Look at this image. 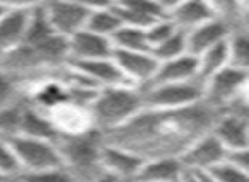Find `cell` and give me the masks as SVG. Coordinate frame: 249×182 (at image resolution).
<instances>
[{"mask_svg":"<svg viewBox=\"0 0 249 182\" xmlns=\"http://www.w3.org/2000/svg\"><path fill=\"white\" fill-rule=\"evenodd\" d=\"M33 4H9L0 17V60L24 43Z\"/></svg>","mask_w":249,"mask_h":182,"instance_id":"8fae6325","label":"cell"},{"mask_svg":"<svg viewBox=\"0 0 249 182\" xmlns=\"http://www.w3.org/2000/svg\"><path fill=\"white\" fill-rule=\"evenodd\" d=\"M231 33H232V28L225 21H222V19H218V17L210 19V21H207L205 24L198 26V28L186 33L188 55L198 58V56L207 51V50L227 41Z\"/></svg>","mask_w":249,"mask_h":182,"instance_id":"2e32d148","label":"cell"},{"mask_svg":"<svg viewBox=\"0 0 249 182\" xmlns=\"http://www.w3.org/2000/svg\"><path fill=\"white\" fill-rule=\"evenodd\" d=\"M143 109L142 90L132 85H118L97 90L87 114L90 126L104 136L128 124Z\"/></svg>","mask_w":249,"mask_h":182,"instance_id":"7a4b0ae2","label":"cell"},{"mask_svg":"<svg viewBox=\"0 0 249 182\" xmlns=\"http://www.w3.org/2000/svg\"><path fill=\"white\" fill-rule=\"evenodd\" d=\"M103 134L96 130L79 134H60L56 140L62 164L77 182H87L101 174L99 151L103 147Z\"/></svg>","mask_w":249,"mask_h":182,"instance_id":"3957f363","label":"cell"},{"mask_svg":"<svg viewBox=\"0 0 249 182\" xmlns=\"http://www.w3.org/2000/svg\"><path fill=\"white\" fill-rule=\"evenodd\" d=\"M198 62V80L201 83L207 82L210 77L218 73L222 68L229 66V51H227V41L207 50L196 58Z\"/></svg>","mask_w":249,"mask_h":182,"instance_id":"603a6c76","label":"cell"},{"mask_svg":"<svg viewBox=\"0 0 249 182\" xmlns=\"http://www.w3.org/2000/svg\"><path fill=\"white\" fill-rule=\"evenodd\" d=\"M21 136L28 138H38V140H46L56 143L60 133L55 128L53 121L50 119V116L45 111L38 109L33 104H26L22 107L21 114V124H19V133ZM16 134V136H18Z\"/></svg>","mask_w":249,"mask_h":182,"instance_id":"d6986e66","label":"cell"},{"mask_svg":"<svg viewBox=\"0 0 249 182\" xmlns=\"http://www.w3.org/2000/svg\"><path fill=\"white\" fill-rule=\"evenodd\" d=\"M111 45H113V51L150 53L145 29L121 26L113 34V38H111Z\"/></svg>","mask_w":249,"mask_h":182,"instance_id":"7402d4cb","label":"cell"},{"mask_svg":"<svg viewBox=\"0 0 249 182\" xmlns=\"http://www.w3.org/2000/svg\"><path fill=\"white\" fill-rule=\"evenodd\" d=\"M150 55L157 60V62H166V60H173L178 58V56H183L188 55V50H186V33L176 31L169 36L167 39H164L160 45L154 46L150 50Z\"/></svg>","mask_w":249,"mask_h":182,"instance_id":"d4e9b609","label":"cell"},{"mask_svg":"<svg viewBox=\"0 0 249 182\" xmlns=\"http://www.w3.org/2000/svg\"><path fill=\"white\" fill-rule=\"evenodd\" d=\"M21 100L18 79L0 66V109Z\"/></svg>","mask_w":249,"mask_h":182,"instance_id":"f546056e","label":"cell"},{"mask_svg":"<svg viewBox=\"0 0 249 182\" xmlns=\"http://www.w3.org/2000/svg\"><path fill=\"white\" fill-rule=\"evenodd\" d=\"M87 182H120V181H118V179H114V177H111V175L104 174V172H101V174H97L96 177H92L90 181H87Z\"/></svg>","mask_w":249,"mask_h":182,"instance_id":"d6a6232c","label":"cell"},{"mask_svg":"<svg viewBox=\"0 0 249 182\" xmlns=\"http://www.w3.org/2000/svg\"><path fill=\"white\" fill-rule=\"evenodd\" d=\"M184 172L179 157L147 158L133 182H181Z\"/></svg>","mask_w":249,"mask_h":182,"instance_id":"ac0fdd59","label":"cell"},{"mask_svg":"<svg viewBox=\"0 0 249 182\" xmlns=\"http://www.w3.org/2000/svg\"><path fill=\"white\" fill-rule=\"evenodd\" d=\"M241 100H248L246 70H239L229 65L203 83V102L217 113Z\"/></svg>","mask_w":249,"mask_h":182,"instance_id":"5b68a950","label":"cell"},{"mask_svg":"<svg viewBox=\"0 0 249 182\" xmlns=\"http://www.w3.org/2000/svg\"><path fill=\"white\" fill-rule=\"evenodd\" d=\"M7 9H9V4H0V17L7 12Z\"/></svg>","mask_w":249,"mask_h":182,"instance_id":"836d02e7","label":"cell"},{"mask_svg":"<svg viewBox=\"0 0 249 182\" xmlns=\"http://www.w3.org/2000/svg\"><path fill=\"white\" fill-rule=\"evenodd\" d=\"M227 150L218 143V140L208 131L207 134L195 140L181 153L179 160L183 167L190 172H208L215 165L225 160Z\"/></svg>","mask_w":249,"mask_h":182,"instance_id":"30bf717a","label":"cell"},{"mask_svg":"<svg viewBox=\"0 0 249 182\" xmlns=\"http://www.w3.org/2000/svg\"><path fill=\"white\" fill-rule=\"evenodd\" d=\"M193 80H198V62L195 56L183 55L178 58L160 62L149 85H152V83H184L193 82Z\"/></svg>","mask_w":249,"mask_h":182,"instance_id":"ffe728a7","label":"cell"},{"mask_svg":"<svg viewBox=\"0 0 249 182\" xmlns=\"http://www.w3.org/2000/svg\"><path fill=\"white\" fill-rule=\"evenodd\" d=\"M70 62H89V60H103L113 56V45L109 39L97 36L94 33L82 29L72 38L67 39Z\"/></svg>","mask_w":249,"mask_h":182,"instance_id":"9a60e30c","label":"cell"},{"mask_svg":"<svg viewBox=\"0 0 249 182\" xmlns=\"http://www.w3.org/2000/svg\"><path fill=\"white\" fill-rule=\"evenodd\" d=\"M217 111L205 102L179 111L143 109L128 124L104 134L103 140L128 148L142 158L181 157L184 150L210 131Z\"/></svg>","mask_w":249,"mask_h":182,"instance_id":"6da1fadb","label":"cell"},{"mask_svg":"<svg viewBox=\"0 0 249 182\" xmlns=\"http://www.w3.org/2000/svg\"><path fill=\"white\" fill-rule=\"evenodd\" d=\"M166 7L167 19L173 22L174 28L183 33L191 31L217 17L212 2H166Z\"/></svg>","mask_w":249,"mask_h":182,"instance_id":"e0dca14e","label":"cell"},{"mask_svg":"<svg viewBox=\"0 0 249 182\" xmlns=\"http://www.w3.org/2000/svg\"><path fill=\"white\" fill-rule=\"evenodd\" d=\"M121 28L120 17L114 12L111 4H90V12L87 16L86 28L87 31L94 33L97 36L109 39L113 38V34Z\"/></svg>","mask_w":249,"mask_h":182,"instance_id":"44dd1931","label":"cell"},{"mask_svg":"<svg viewBox=\"0 0 249 182\" xmlns=\"http://www.w3.org/2000/svg\"><path fill=\"white\" fill-rule=\"evenodd\" d=\"M210 133L227 151L248 150L249 130H248V106L239 104L225 111L217 113Z\"/></svg>","mask_w":249,"mask_h":182,"instance_id":"52a82bcc","label":"cell"},{"mask_svg":"<svg viewBox=\"0 0 249 182\" xmlns=\"http://www.w3.org/2000/svg\"><path fill=\"white\" fill-rule=\"evenodd\" d=\"M9 145L21 167V174L24 172H41L50 168L63 167L58 148L53 141L38 140L28 136H12L9 138Z\"/></svg>","mask_w":249,"mask_h":182,"instance_id":"8992f818","label":"cell"},{"mask_svg":"<svg viewBox=\"0 0 249 182\" xmlns=\"http://www.w3.org/2000/svg\"><path fill=\"white\" fill-rule=\"evenodd\" d=\"M72 72L84 77L87 82H90L97 89H106V87H118V85H130L123 79L121 72L118 70L116 63L111 58L103 60H89V62H70L67 63ZM133 87V85H132Z\"/></svg>","mask_w":249,"mask_h":182,"instance_id":"5bb4252c","label":"cell"},{"mask_svg":"<svg viewBox=\"0 0 249 182\" xmlns=\"http://www.w3.org/2000/svg\"><path fill=\"white\" fill-rule=\"evenodd\" d=\"M19 174H21V167L12 153L11 145L5 138H0V175L14 182Z\"/></svg>","mask_w":249,"mask_h":182,"instance_id":"f1b7e54d","label":"cell"},{"mask_svg":"<svg viewBox=\"0 0 249 182\" xmlns=\"http://www.w3.org/2000/svg\"><path fill=\"white\" fill-rule=\"evenodd\" d=\"M229 65L239 70L249 68V34L248 29H232L227 38Z\"/></svg>","mask_w":249,"mask_h":182,"instance_id":"cb8c5ba5","label":"cell"},{"mask_svg":"<svg viewBox=\"0 0 249 182\" xmlns=\"http://www.w3.org/2000/svg\"><path fill=\"white\" fill-rule=\"evenodd\" d=\"M174 31H176V28H174V24L169 21V19H160V21L154 22L150 28L145 29L150 50H152L154 46L160 45V43H162L164 39L169 38V36L173 34Z\"/></svg>","mask_w":249,"mask_h":182,"instance_id":"4dcf8cb0","label":"cell"},{"mask_svg":"<svg viewBox=\"0 0 249 182\" xmlns=\"http://www.w3.org/2000/svg\"><path fill=\"white\" fill-rule=\"evenodd\" d=\"M14 182H77L75 177L65 167L50 168L41 172H24L19 174Z\"/></svg>","mask_w":249,"mask_h":182,"instance_id":"4316f807","label":"cell"},{"mask_svg":"<svg viewBox=\"0 0 249 182\" xmlns=\"http://www.w3.org/2000/svg\"><path fill=\"white\" fill-rule=\"evenodd\" d=\"M0 182H11V181H7V179H4L2 175H0Z\"/></svg>","mask_w":249,"mask_h":182,"instance_id":"e575fe53","label":"cell"},{"mask_svg":"<svg viewBox=\"0 0 249 182\" xmlns=\"http://www.w3.org/2000/svg\"><path fill=\"white\" fill-rule=\"evenodd\" d=\"M22 107H24V102L21 99L11 106L4 107V109H0V138L9 140L19 133Z\"/></svg>","mask_w":249,"mask_h":182,"instance_id":"484cf974","label":"cell"},{"mask_svg":"<svg viewBox=\"0 0 249 182\" xmlns=\"http://www.w3.org/2000/svg\"><path fill=\"white\" fill-rule=\"evenodd\" d=\"M43 11L50 22V28L60 38H72L86 28L90 4L79 2H48L43 4Z\"/></svg>","mask_w":249,"mask_h":182,"instance_id":"ba28073f","label":"cell"},{"mask_svg":"<svg viewBox=\"0 0 249 182\" xmlns=\"http://www.w3.org/2000/svg\"><path fill=\"white\" fill-rule=\"evenodd\" d=\"M213 182H249V172L242 170V168L235 167V165L229 164V162H222V164L215 165L213 168L207 172Z\"/></svg>","mask_w":249,"mask_h":182,"instance_id":"83f0119b","label":"cell"},{"mask_svg":"<svg viewBox=\"0 0 249 182\" xmlns=\"http://www.w3.org/2000/svg\"><path fill=\"white\" fill-rule=\"evenodd\" d=\"M113 62L116 63L123 79L137 89L149 85L159 66V62L150 53L113 51Z\"/></svg>","mask_w":249,"mask_h":182,"instance_id":"7c38bea8","label":"cell"},{"mask_svg":"<svg viewBox=\"0 0 249 182\" xmlns=\"http://www.w3.org/2000/svg\"><path fill=\"white\" fill-rule=\"evenodd\" d=\"M120 17L121 26L137 29H147L160 19H167L166 2H149V0H137V2H114L111 4Z\"/></svg>","mask_w":249,"mask_h":182,"instance_id":"4fadbf2b","label":"cell"},{"mask_svg":"<svg viewBox=\"0 0 249 182\" xmlns=\"http://www.w3.org/2000/svg\"><path fill=\"white\" fill-rule=\"evenodd\" d=\"M145 158L128 148L103 141L99 151V167L104 174L118 179L120 182H133Z\"/></svg>","mask_w":249,"mask_h":182,"instance_id":"9c48e42d","label":"cell"},{"mask_svg":"<svg viewBox=\"0 0 249 182\" xmlns=\"http://www.w3.org/2000/svg\"><path fill=\"white\" fill-rule=\"evenodd\" d=\"M143 107L149 111H179L203 102V83H152L143 87Z\"/></svg>","mask_w":249,"mask_h":182,"instance_id":"277c9868","label":"cell"},{"mask_svg":"<svg viewBox=\"0 0 249 182\" xmlns=\"http://www.w3.org/2000/svg\"><path fill=\"white\" fill-rule=\"evenodd\" d=\"M225 162H229V164H232V165H235V167L242 168V170L249 172V151L248 150L227 151Z\"/></svg>","mask_w":249,"mask_h":182,"instance_id":"1f68e13d","label":"cell"}]
</instances>
